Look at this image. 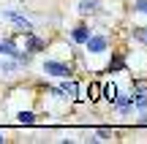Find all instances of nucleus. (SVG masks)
Wrapping results in <instances>:
<instances>
[{
  "mask_svg": "<svg viewBox=\"0 0 147 144\" xmlns=\"http://www.w3.org/2000/svg\"><path fill=\"white\" fill-rule=\"evenodd\" d=\"M44 71H47L49 76H57V79H68V76H71V68H68V65L52 63V60H47V63H44Z\"/></svg>",
  "mask_w": 147,
  "mask_h": 144,
  "instance_id": "f257e3e1",
  "label": "nucleus"
},
{
  "mask_svg": "<svg viewBox=\"0 0 147 144\" xmlns=\"http://www.w3.org/2000/svg\"><path fill=\"white\" fill-rule=\"evenodd\" d=\"M3 16H5V19H11V22H14V25L22 30V33H33V25H30V22H27L22 14H16V11H5Z\"/></svg>",
  "mask_w": 147,
  "mask_h": 144,
  "instance_id": "f03ea898",
  "label": "nucleus"
},
{
  "mask_svg": "<svg viewBox=\"0 0 147 144\" xmlns=\"http://www.w3.org/2000/svg\"><path fill=\"white\" fill-rule=\"evenodd\" d=\"M84 44H87V52H93V54H98V52L106 49V38L104 35H90Z\"/></svg>",
  "mask_w": 147,
  "mask_h": 144,
  "instance_id": "7ed1b4c3",
  "label": "nucleus"
},
{
  "mask_svg": "<svg viewBox=\"0 0 147 144\" xmlns=\"http://www.w3.org/2000/svg\"><path fill=\"white\" fill-rule=\"evenodd\" d=\"M112 103H115L117 112H131V109H134V98L131 95H115Z\"/></svg>",
  "mask_w": 147,
  "mask_h": 144,
  "instance_id": "20e7f679",
  "label": "nucleus"
},
{
  "mask_svg": "<svg viewBox=\"0 0 147 144\" xmlns=\"http://www.w3.org/2000/svg\"><path fill=\"white\" fill-rule=\"evenodd\" d=\"M60 92H63V98H71V101H76V98H79V84H76L74 79H68V82H63Z\"/></svg>",
  "mask_w": 147,
  "mask_h": 144,
  "instance_id": "39448f33",
  "label": "nucleus"
},
{
  "mask_svg": "<svg viewBox=\"0 0 147 144\" xmlns=\"http://www.w3.org/2000/svg\"><path fill=\"white\" fill-rule=\"evenodd\" d=\"M134 103H136L139 109H147V87L144 84H136V90H134Z\"/></svg>",
  "mask_w": 147,
  "mask_h": 144,
  "instance_id": "423d86ee",
  "label": "nucleus"
},
{
  "mask_svg": "<svg viewBox=\"0 0 147 144\" xmlns=\"http://www.w3.org/2000/svg\"><path fill=\"white\" fill-rule=\"evenodd\" d=\"M44 46H47V44H44L41 38H36L33 33H27V49H25V52H41Z\"/></svg>",
  "mask_w": 147,
  "mask_h": 144,
  "instance_id": "0eeeda50",
  "label": "nucleus"
},
{
  "mask_svg": "<svg viewBox=\"0 0 147 144\" xmlns=\"http://www.w3.org/2000/svg\"><path fill=\"white\" fill-rule=\"evenodd\" d=\"M106 71H109V74H120V71H125V60H123V54H115Z\"/></svg>",
  "mask_w": 147,
  "mask_h": 144,
  "instance_id": "6e6552de",
  "label": "nucleus"
},
{
  "mask_svg": "<svg viewBox=\"0 0 147 144\" xmlns=\"http://www.w3.org/2000/svg\"><path fill=\"white\" fill-rule=\"evenodd\" d=\"M71 38H74V41H76V44H84V41H87V38H90V30H87V27H84V25H79V27H74Z\"/></svg>",
  "mask_w": 147,
  "mask_h": 144,
  "instance_id": "1a4fd4ad",
  "label": "nucleus"
},
{
  "mask_svg": "<svg viewBox=\"0 0 147 144\" xmlns=\"http://www.w3.org/2000/svg\"><path fill=\"white\" fill-rule=\"evenodd\" d=\"M95 0H82V3H79V11H82V14H90V11H95Z\"/></svg>",
  "mask_w": 147,
  "mask_h": 144,
  "instance_id": "9d476101",
  "label": "nucleus"
},
{
  "mask_svg": "<svg viewBox=\"0 0 147 144\" xmlns=\"http://www.w3.org/2000/svg\"><path fill=\"white\" fill-rule=\"evenodd\" d=\"M19 123L22 125H33V123H36V114H33V112H19Z\"/></svg>",
  "mask_w": 147,
  "mask_h": 144,
  "instance_id": "9b49d317",
  "label": "nucleus"
},
{
  "mask_svg": "<svg viewBox=\"0 0 147 144\" xmlns=\"http://www.w3.org/2000/svg\"><path fill=\"white\" fill-rule=\"evenodd\" d=\"M101 90H104V95H106V101L112 103V98L117 95V90H115V84H106V87H101Z\"/></svg>",
  "mask_w": 147,
  "mask_h": 144,
  "instance_id": "f8f14e48",
  "label": "nucleus"
},
{
  "mask_svg": "<svg viewBox=\"0 0 147 144\" xmlns=\"http://www.w3.org/2000/svg\"><path fill=\"white\" fill-rule=\"evenodd\" d=\"M134 38L142 41V44H147V30H144V27H136V30H134Z\"/></svg>",
  "mask_w": 147,
  "mask_h": 144,
  "instance_id": "ddd939ff",
  "label": "nucleus"
},
{
  "mask_svg": "<svg viewBox=\"0 0 147 144\" xmlns=\"http://www.w3.org/2000/svg\"><path fill=\"white\" fill-rule=\"evenodd\" d=\"M0 68H3V74H11V71H16V63H3Z\"/></svg>",
  "mask_w": 147,
  "mask_h": 144,
  "instance_id": "4468645a",
  "label": "nucleus"
},
{
  "mask_svg": "<svg viewBox=\"0 0 147 144\" xmlns=\"http://www.w3.org/2000/svg\"><path fill=\"white\" fill-rule=\"evenodd\" d=\"M136 8L142 11V14H147V0H136Z\"/></svg>",
  "mask_w": 147,
  "mask_h": 144,
  "instance_id": "2eb2a0df",
  "label": "nucleus"
},
{
  "mask_svg": "<svg viewBox=\"0 0 147 144\" xmlns=\"http://www.w3.org/2000/svg\"><path fill=\"white\" fill-rule=\"evenodd\" d=\"M0 54H3V44H0Z\"/></svg>",
  "mask_w": 147,
  "mask_h": 144,
  "instance_id": "dca6fc26",
  "label": "nucleus"
},
{
  "mask_svg": "<svg viewBox=\"0 0 147 144\" xmlns=\"http://www.w3.org/2000/svg\"><path fill=\"white\" fill-rule=\"evenodd\" d=\"M0 141H3V133H0Z\"/></svg>",
  "mask_w": 147,
  "mask_h": 144,
  "instance_id": "f3484780",
  "label": "nucleus"
}]
</instances>
